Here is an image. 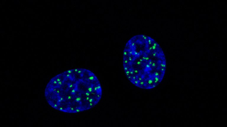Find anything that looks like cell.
<instances>
[{"label":"cell","mask_w":227,"mask_h":127,"mask_svg":"<svg viewBox=\"0 0 227 127\" xmlns=\"http://www.w3.org/2000/svg\"><path fill=\"white\" fill-rule=\"evenodd\" d=\"M102 90L96 75L85 68L67 70L52 78L44 96L48 104L58 111L77 113L89 110L100 101Z\"/></svg>","instance_id":"6da1fadb"},{"label":"cell","mask_w":227,"mask_h":127,"mask_svg":"<svg viewBox=\"0 0 227 127\" xmlns=\"http://www.w3.org/2000/svg\"><path fill=\"white\" fill-rule=\"evenodd\" d=\"M125 74L134 85L141 89H150L162 81L166 67L163 51L151 37L137 34L126 43L123 52Z\"/></svg>","instance_id":"7a4b0ae2"}]
</instances>
